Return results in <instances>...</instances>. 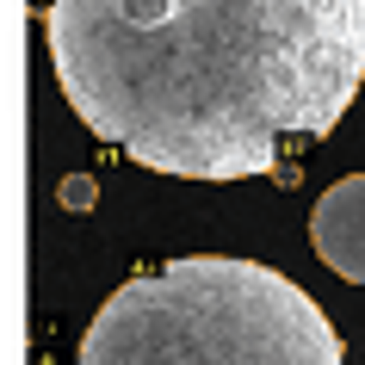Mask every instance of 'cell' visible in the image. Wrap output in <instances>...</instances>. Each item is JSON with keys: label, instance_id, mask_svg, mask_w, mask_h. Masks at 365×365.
<instances>
[{"label": "cell", "instance_id": "cell-1", "mask_svg": "<svg viewBox=\"0 0 365 365\" xmlns=\"http://www.w3.org/2000/svg\"><path fill=\"white\" fill-rule=\"evenodd\" d=\"M50 62L99 143L180 180H254L365 81V0H50Z\"/></svg>", "mask_w": 365, "mask_h": 365}, {"label": "cell", "instance_id": "cell-2", "mask_svg": "<svg viewBox=\"0 0 365 365\" xmlns=\"http://www.w3.org/2000/svg\"><path fill=\"white\" fill-rule=\"evenodd\" d=\"M81 365H346V353L322 304L285 272L186 254L99 304Z\"/></svg>", "mask_w": 365, "mask_h": 365}, {"label": "cell", "instance_id": "cell-3", "mask_svg": "<svg viewBox=\"0 0 365 365\" xmlns=\"http://www.w3.org/2000/svg\"><path fill=\"white\" fill-rule=\"evenodd\" d=\"M309 242L322 254V267H334L341 279L365 285V173L334 180L316 211H309Z\"/></svg>", "mask_w": 365, "mask_h": 365}, {"label": "cell", "instance_id": "cell-4", "mask_svg": "<svg viewBox=\"0 0 365 365\" xmlns=\"http://www.w3.org/2000/svg\"><path fill=\"white\" fill-rule=\"evenodd\" d=\"M62 198H68V205H87V198H93V180H68V186H62Z\"/></svg>", "mask_w": 365, "mask_h": 365}]
</instances>
